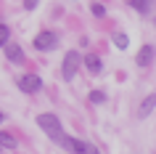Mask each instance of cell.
<instances>
[{"label":"cell","instance_id":"obj_1","mask_svg":"<svg viewBox=\"0 0 156 154\" xmlns=\"http://www.w3.org/2000/svg\"><path fill=\"white\" fill-rule=\"evenodd\" d=\"M53 141H56L61 149H66L69 154H101L93 144H87V141H80V138H72V136H66L64 130H61V133H58Z\"/></svg>","mask_w":156,"mask_h":154},{"label":"cell","instance_id":"obj_2","mask_svg":"<svg viewBox=\"0 0 156 154\" xmlns=\"http://www.w3.org/2000/svg\"><path fill=\"white\" fill-rule=\"evenodd\" d=\"M80 64H82L80 53H77V51H69V53L64 56V66H61L64 80H74V74H77V69H80Z\"/></svg>","mask_w":156,"mask_h":154},{"label":"cell","instance_id":"obj_3","mask_svg":"<svg viewBox=\"0 0 156 154\" xmlns=\"http://www.w3.org/2000/svg\"><path fill=\"white\" fill-rule=\"evenodd\" d=\"M37 122H40V128L45 130V133H48L50 138H56L58 133H61V120H58L56 114H50V112H45V114H40V117H37Z\"/></svg>","mask_w":156,"mask_h":154},{"label":"cell","instance_id":"obj_4","mask_svg":"<svg viewBox=\"0 0 156 154\" xmlns=\"http://www.w3.org/2000/svg\"><path fill=\"white\" fill-rule=\"evenodd\" d=\"M32 45H34L37 51H53V48L58 45V35H56V32H40V35L32 40Z\"/></svg>","mask_w":156,"mask_h":154},{"label":"cell","instance_id":"obj_5","mask_svg":"<svg viewBox=\"0 0 156 154\" xmlns=\"http://www.w3.org/2000/svg\"><path fill=\"white\" fill-rule=\"evenodd\" d=\"M42 85V80L37 74H24V77H19V88L24 90V93H37Z\"/></svg>","mask_w":156,"mask_h":154},{"label":"cell","instance_id":"obj_6","mask_svg":"<svg viewBox=\"0 0 156 154\" xmlns=\"http://www.w3.org/2000/svg\"><path fill=\"white\" fill-rule=\"evenodd\" d=\"M154 53H156L154 45H143V48L138 51V56H135V64L138 66H148L151 61H154Z\"/></svg>","mask_w":156,"mask_h":154},{"label":"cell","instance_id":"obj_7","mask_svg":"<svg viewBox=\"0 0 156 154\" xmlns=\"http://www.w3.org/2000/svg\"><path fill=\"white\" fill-rule=\"evenodd\" d=\"M5 56H8V61L19 64V61H24V48L16 43H5Z\"/></svg>","mask_w":156,"mask_h":154},{"label":"cell","instance_id":"obj_8","mask_svg":"<svg viewBox=\"0 0 156 154\" xmlns=\"http://www.w3.org/2000/svg\"><path fill=\"white\" fill-rule=\"evenodd\" d=\"M127 6L135 8L140 16H148V13H151V3H148V0H127Z\"/></svg>","mask_w":156,"mask_h":154},{"label":"cell","instance_id":"obj_9","mask_svg":"<svg viewBox=\"0 0 156 154\" xmlns=\"http://www.w3.org/2000/svg\"><path fill=\"white\" fill-rule=\"evenodd\" d=\"M154 106H156V96H148L143 104H140V109H138V114L140 117H148V114L154 112Z\"/></svg>","mask_w":156,"mask_h":154},{"label":"cell","instance_id":"obj_10","mask_svg":"<svg viewBox=\"0 0 156 154\" xmlns=\"http://www.w3.org/2000/svg\"><path fill=\"white\" fill-rule=\"evenodd\" d=\"M82 61H85V66L90 69V74H98L101 72V58L98 56H93V53H90V56H85Z\"/></svg>","mask_w":156,"mask_h":154},{"label":"cell","instance_id":"obj_11","mask_svg":"<svg viewBox=\"0 0 156 154\" xmlns=\"http://www.w3.org/2000/svg\"><path fill=\"white\" fill-rule=\"evenodd\" d=\"M0 146H5V149H16L19 141L11 136V133H5V130H3V133H0Z\"/></svg>","mask_w":156,"mask_h":154},{"label":"cell","instance_id":"obj_12","mask_svg":"<svg viewBox=\"0 0 156 154\" xmlns=\"http://www.w3.org/2000/svg\"><path fill=\"white\" fill-rule=\"evenodd\" d=\"M114 45L116 48H127V45H130V37H127L124 32H116L114 35Z\"/></svg>","mask_w":156,"mask_h":154},{"label":"cell","instance_id":"obj_13","mask_svg":"<svg viewBox=\"0 0 156 154\" xmlns=\"http://www.w3.org/2000/svg\"><path fill=\"white\" fill-rule=\"evenodd\" d=\"M90 11H93V16H101V19L106 16V6H101V3H93Z\"/></svg>","mask_w":156,"mask_h":154},{"label":"cell","instance_id":"obj_14","mask_svg":"<svg viewBox=\"0 0 156 154\" xmlns=\"http://www.w3.org/2000/svg\"><path fill=\"white\" fill-rule=\"evenodd\" d=\"M90 101H93V104H103V101H106V96H103L101 90H93V93H90Z\"/></svg>","mask_w":156,"mask_h":154},{"label":"cell","instance_id":"obj_15","mask_svg":"<svg viewBox=\"0 0 156 154\" xmlns=\"http://www.w3.org/2000/svg\"><path fill=\"white\" fill-rule=\"evenodd\" d=\"M8 27H5V24H0V45H5V43H8Z\"/></svg>","mask_w":156,"mask_h":154},{"label":"cell","instance_id":"obj_16","mask_svg":"<svg viewBox=\"0 0 156 154\" xmlns=\"http://www.w3.org/2000/svg\"><path fill=\"white\" fill-rule=\"evenodd\" d=\"M37 3H40V0H24V8L27 11H34V8H37Z\"/></svg>","mask_w":156,"mask_h":154},{"label":"cell","instance_id":"obj_17","mask_svg":"<svg viewBox=\"0 0 156 154\" xmlns=\"http://www.w3.org/2000/svg\"><path fill=\"white\" fill-rule=\"evenodd\" d=\"M3 120H5V114H3V112H0V122H3Z\"/></svg>","mask_w":156,"mask_h":154},{"label":"cell","instance_id":"obj_18","mask_svg":"<svg viewBox=\"0 0 156 154\" xmlns=\"http://www.w3.org/2000/svg\"><path fill=\"white\" fill-rule=\"evenodd\" d=\"M148 3H156V0H148Z\"/></svg>","mask_w":156,"mask_h":154},{"label":"cell","instance_id":"obj_19","mask_svg":"<svg viewBox=\"0 0 156 154\" xmlns=\"http://www.w3.org/2000/svg\"><path fill=\"white\" fill-rule=\"evenodd\" d=\"M154 24H156V19H154Z\"/></svg>","mask_w":156,"mask_h":154}]
</instances>
